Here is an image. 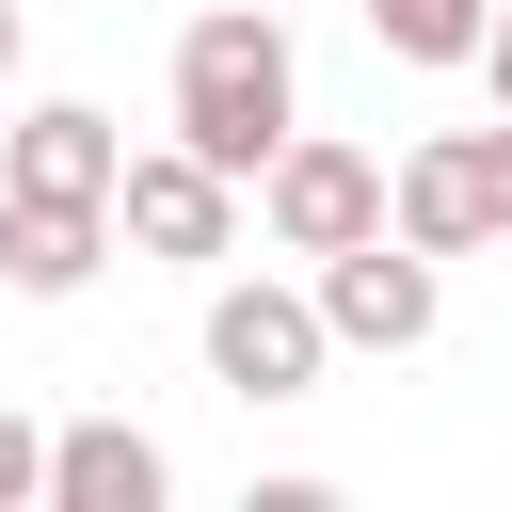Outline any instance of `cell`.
Segmentation results:
<instances>
[{"instance_id": "cell-1", "label": "cell", "mask_w": 512, "mask_h": 512, "mask_svg": "<svg viewBox=\"0 0 512 512\" xmlns=\"http://www.w3.org/2000/svg\"><path fill=\"white\" fill-rule=\"evenodd\" d=\"M304 128V64H288V16L272 0H208L192 32H176V144L192 160H224L240 192H256V160Z\"/></svg>"}, {"instance_id": "cell-2", "label": "cell", "mask_w": 512, "mask_h": 512, "mask_svg": "<svg viewBox=\"0 0 512 512\" xmlns=\"http://www.w3.org/2000/svg\"><path fill=\"white\" fill-rule=\"evenodd\" d=\"M384 224L416 256H496L512 240V112L496 128H432L400 176H384Z\"/></svg>"}, {"instance_id": "cell-3", "label": "cell", "mask_w": 512, "mask_h": 512, "mask_svg": "<svg viewBox=\"0 0 512 512\" xmlns=\"http://www.w3.org/2000/svg\"><path fill=\"white\" fill-rule=\"evenodd\" d=\"M304 288H320V336H336V352H416V336L448 320V256H416L400 224L304 256Z\"/></svg>"}, {"instance_id": "cell-4", "label": "cell", "mask_w": 512, "mask_h": 512, "mask_svg": "<svg viewBox=\"0 0 512 512\" xmlns=\"http://www.w3.org/2000/svg\"><path fill=\"white\" fill-rule=\"evenodd\" d=\"M320 368H336L320 288H272V272L208 288V384H224V400H320Z\"/></svg>"}, {"instance_id": "cell-5", "label": "cell", "mask_w": 512, "mask_h": 512, "mask_svg": "<svg viewBox=\"0 0 512 512\" xmlns=\"http://www.w3.org/2000/svg\"><path fill=\"white\" fill-rule=\"evenodd\" d=\"M256 224H272V256H336V240L384 224V160L336 144V128H288V144L256 160Z\"/></svg>"}, {"instance_id": "cell-6", "label": "cell", "mask_w": 512, "mask_h": 512, "mask_svg": "<svg viewBox=\"0 0 512 512\" xmlns=\"http://www.w3.org/2000/svg\"><path fill=\"white\" fill-rule=\"evenodd\" d=\"M112 240L160 256V272H208V256H240V176L192 160V144H144V160L112 176Z\"/></svg>"}, {"instance_id": "cell-7", "label": "cell", "mask_w": 512, "mask_h": 512, "mask_svg": "<svg viewBox=\"0 0 512 512\" xmlns=\"http://www.w3.org/2000/svg\"><path fill=\"white\" fill-rule=\"evenodd\" d=\"M112 176H128V128H112L96 96H48V112H16V144H0V192H64V208H112Z\"/></svg>"}, {"instance_id": "cell-8", "label": "cell", "mask_w": 512, "mask_h": 512, "mask_svg": "<svg viewBox=\"0 0 512 512\" xmlns=\"http://www.w3.org/2000/svg\"><path fill=\"white\" fill-rule=\"evenodd\" d=\"M112 256V208H64V192H0V288L16 304H80Z\"/></svg>"}, {"instance_id": "cell-9", "label": "cell", "mask_w": 512, "mask_h": 512, "mask_svg": "<svg viewBox=\"0 0 512 512\" xmlns=\"http://www.w3.org/2000/svg\"><path fill=\"white\" fill-rule=\"evenodd\" d=\"M160 496H176L160 432H128V416H80V432H48V512H160Z\"/></svg>"}, {"instance_id": "cell-10", "label": "cell", "mask_w": 512, "mask_h": 512, "mask_svg": "<svg viewBox=\"0 0 512 512\" xmlns=\"http://www.w3.org/2000/svg\"><path fill=\"white\" fill-rule=\"evenodd\" d=\"M368 32H384V64H480V16L496 0H352Z\"/></svg>"}, {"instance_id": "cell-11", "label": "cell", "mask_w": 512, "mask_h": 512, "mask_svg": "<svg viewBox=\"0 0 512 512\" xmlns=\"http://www.w3.org/2000/svg\"><path fill=\"white\" fill-rule=\"evenodd\" d=\"M32 496H48V432L0 400V512H32Z\"/></svg>"}, {"instance_id": "cell-12", "label": "cell", "mask_w": 512, "mask_h": 512, "mask_svg": "<svg viewBox=\"0 0 512 512\" xmlns=\"http://www.w3.org/2000/svg\"><path fill=\"white\" fill-rule=\"evenodd\" d=\"M480 80H496V112H512V0L480 16Z\"/></svg>"}, {"instance_id": "cell-13", "label": "cell", "mask_w": 512, "mask_h": 512, "mask_svg": "<svg viewBox=\"0 0 512 512\" xmlns=\"http://www.w3.org/2000/svg\"><path fill=\"white\" fill-rule=\"evenodd\" d=\"M16 48H32V16H16V0H0V80H16Z\"/></svg>"}, {"instance_id": "cell-14", "label": "cell", "mask_w": 512, "mask_h": 512, "mask_svg": "<svg viewBox=\"0 0 512 512\" xmlns=\"http://www.w3.org/2000/svg\"><path fill=\"white\" fill-rule=\"evenodd\" d=\"M272 16H288V0H272Z\"/></svg>"}]
</instances>
